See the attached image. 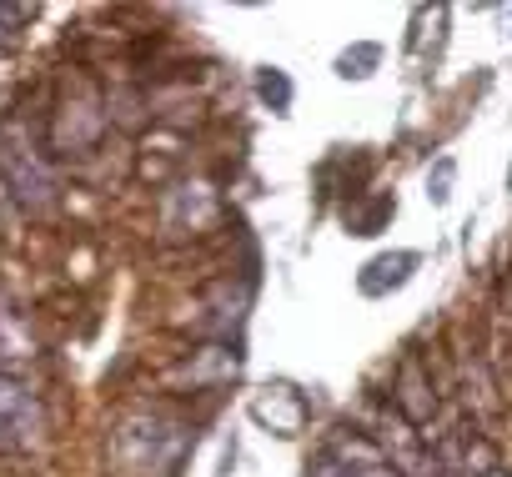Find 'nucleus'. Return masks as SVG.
Returning <instances> with one entry per match:
<instances>
[{
  "label": "nucleus",
  "mask_w": 512,
  "mask_h": 477,
  "mask_svg": "<svg viewBox=\"0 0 512 477\" xmlns=\"http://www.w3.org/2000/svg\"><path fill=\"white\" fill-rule=\"evenodd\" d=\"M196 442V432L166 422V417H126L116 432V457L131 467V477H171L186 457V447Z\"/></svg>",
  "instance_id": "f257e3e1"
},
{
  "label": "nucleus",
  "mask_w": 512,
  "mask_h": 477,
  "mask_svg": "<svg viewBox=\"0 0 512 477\" xmlns=\"http://www.w3.org/2000/svg\"><path fill=\"white\" fill-rule=\"evenodd\" d=\"M0 171L11 176V191H16L21 206H31V211H41V216L56 206V181H51V171L41 166V156H36L26 141H16V136L0 141Z\"/></svg>",
  "instance_id": "f03ea898"
},
{
  "label": "nucleus",
  "mask_w": 512,
  "mask_h": 477,
  "mask_svg": "<svg viewBox=\"0 0 512 477\" xmlns=\"http://www.w3.org/2000/svg\"><path fill=\"white\" fill-rule=\"evenodd\" d=\"M41 432V397L16 372H0V447H26Z\"/></svg>",
  "instance_id": "7ed1b4c3"
},
{
  "label": "nucleus",
  "mask_w": 512,
  "mask_h": 477,
  "mask_svg": "<svg viewBox=\"0 0 512 477\" xmlns=\"http://www.w3.org/2000/svg\"><path fill=\"white\" fill-rule=\"evenodd\" d=\"M322 452H327L347 477H402V472L387 462V452H382L372 437L352 432V427H337V432L322 442Z\"/></svg>",
  "instance_id": "20e7f679"
},
{
  "label": "nucleus",
  "mask_w": 512,
  "mask_h": 477,
  "mask_svg": "<svg viewBox=\"0 0 512 477\" xmlns=\"http://www.w3.org/2000/svg\"><path fill=\"white\" fill-rule=\"evenodd\" d=\"M392 407H397V417H402L407 427H427V422L437 417V397H432V382H427V372H422L417 357H407V362L397 367Z\"/></svg>",
  "instance_id": "39448f33"
},
{
  "label": "nucleus",
  "mask_w": 512,
  "mask_h": 477,
  "mask_svg": "<svg viewBox=\"0 0 512 477\" xmlns=\"http://www.w3.org/2000/svg\"><path fill=\"white\" fill-rule=\"evenodd\" d=\"M251 417L262 422V427H272L277 437H297L307 427V402L292 387H267L262 397L251 402Z\"/></svg>",
  "instance_id": "423d86ee"
},
{
  "label": "nucleus",
  "mask_w": 512,
  "mask_h": 477,
  "mask_svg": "<svg viewBox=\"0 0 512 477\" xmlns=\"http://www.w3.org/2000/svg\"><path fill=\"white\" fill-rule=\"evenodd\" d=\"M417 267H422V257H417V252H382V257H372V262L362 267L357 292H362V297H387V292L407 287Z\"/></svg>",
  "instance_id": "0eeeda50"
},
{
  "label": "nucleus",
  "mask_w": 512,
  "mask_h": 477,
  "mask_svg": "<svg viewBox=\"0 0 512 477\" xmlns=\"http://www.w3.org/2000/svg\"><path fill=\"white\" fill-rule=\"evenodd\" d=\"M256 96H262V106H272L277 116H287V106H292V81H287V71L262 66V71H256Z\"/></svg>",
  "instance_id": "6e6552de"
},
{
  "label": "nucleus",
  "mask_w": 512,
  "mask_h": 477,
  "mask_svg": "<svg viewBox=\"0 0 512 477\" xmlns=\"http://www.w3.org/2000/svg\"><path fill=\"white\" fill-rule=\"evenodd\" d=\"M377 66H382V46H372V41H362V46H352V51L337 56V76L342 81H367Z\"/></svg>",
  "instance_id": "1a4fd4ad"
},
{
  "label": "nucleus",
  "mask_w": 512,
  "mask_h": 477,
  "mask_svg": "<svg viewBox=\"0 0 512 477\" xmlns=\"http://www.w3.org/2000/svg\"><path fill=\"white\" fill-rule=\"evenodd\" d=\"M397 216V201L392 196H377L372 206H362V211H347V231L352 236H377L387 221Z\"/></svg>",
  "instance_id": "9d476101"
},
{
  "label": "nucleus",
  "mask_w": 512,
  "mask_h": 477,
  "mask_svg": "<svg viewBox=\"0 0 512 477\" xmlns=\"http://www.w3.org/2000/svg\"><path fill=\"white\" fill-rule=\"evenodd\" d=\"M36 21V6H0V51H11L16 36L6 26H31Z\"/></svg>",
  "instance_id": "9b49d317"
},
{
  "label": "nucleus",
  "mask_w": 512,
  "mask_h": 477,
  "mask_svg": "<svg viewBox=\"0 0 512 477\" xmlns=\"http://www.w3.org/2000/svg\"><path fill=\"white\" fill-rule=\"evenodd\" d=\"M452 176H457V161H452V156H442V161H437V171L427 176V196H432L437 206L452 196Z\"/></svg>",
  "instance_id": "f8f14e48"
}]
</instances>
